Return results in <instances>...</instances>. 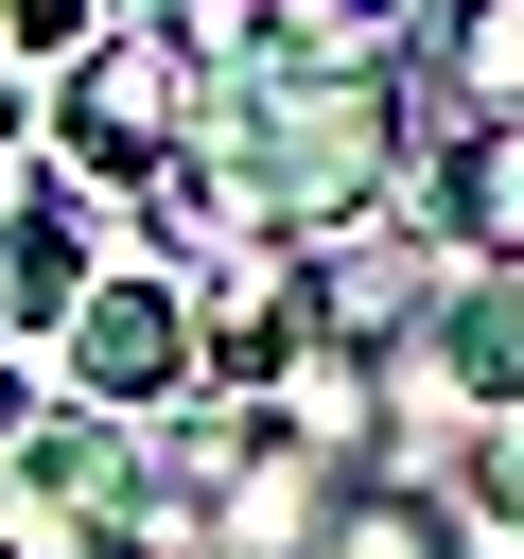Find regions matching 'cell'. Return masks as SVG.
Masks as SVG:
<instances>
[{
  "instance_id": "6da1fadb",
  "label": "cell",
  "mask_w": 524,
  "mask_h": 559,
  "mask_svg": "<svg viewBox=\"0 0 524 559\" xmlns=\"http://www.w3.org/2000/svg\"><path fill=\"white\" fill-rule=\"evenodd\" d=\"M402 122H419L402 52L384 70H210L157 210L192 245H227V262L245 245H332V227H367L402 192Z\"/></svg>"
},
{
  "instance_id": "7a4b0ae2",
  "label": "cell",
  "mask_w": 524,
  "mask_h": 559,
  "mask_svg": "<svg viewBox=\"0 0 524 559\" xmlns=\"http://www.w3.org/2000/svg\"><path fill=\"white\" fill-rule=\"evenodd\" d=\"M140 524H157L140 402H35L0 437V559H140Z\"/></svg>"
},
{
  "instance_id": "3957f363",
  "label": "cell",
  "mask_w": 524,
  "mask_h": 559,
  "mask_svg": "<svg viewBox=\"0 0 524 559\" xmlns=\"http://www.w3.org/2000/svg\"><path fill=\"white\" fill-rule=\"evenodd\" d=\"M192 35L175 17H105L70 70H52V105H35V140H52V175H87V192H157L175 175V140H192Z\"/></svg>"
},
{
  "instance_id": "277c9868",
  "label": "cell",
  "mask_w": 524,
  "mask_h": 559,
  "mask_svg": "<svg viewBox=\"0 0 524 559\" xmlns=\"http://www.w3.org/2000/svg\"><path fill=\"white\" fill-rule=\"evenodd\" d=\"M192 384V297L175 280H87L70 297V402H175Z\"/></svg>"
},
{
  "instance_id": "5b68a950",
  "label": "cell",
  "mask_w": 524,
  "mask_h": 559,
  "mask_svg": "<svg viewBox=\"0 0 524 559\" xmlns=\"http://www.w3.org/2000/svg\"><path fill=\"white\" fill-rule=\"evenodd\" d=\"M419 332H437V367H454V402H472V419H524V280H507V262L437 280V297H419Z\"/></svg>"
},
{
  "instance_id": "8992f818",
  "label": "cell",
  "mask_w": 524,
  "mask_h": 559,
  "mask_svg": "<svg viewBox=\"0 0 524 559\" xmlns=\"http://www.w3.org/2000/svg\"><path fill=\"white\" fill-rule=\"evenodd\" d=\"M87 280H105L87 227H70V210H17V227H0V349H17V332H70Z\"/></svg>"
},
{
  "instance_id": "52a82bcc",
  "label": "cell",
  "mask_w": 524,
  "mask_h": 559,
  "mask_svg": "<svg viewBox=\"0 0 524 559\" xmlns=\"http://www.w3.org/2000/svg\"><path fill=\"white\" fill-rule=\"evenodd\" d=\"M454 227L472 262H524V122H454Z\"/></svg>"
},
{
  "instance_id": "ba28073f",
  "label": "cell",
  "mask_w": 524,
  "mask_h": 559,
  "mask_svg": "<svg viewBox=\"0 0 524 559\" xmlns=\"http://www.w3.org/2000/svg\"><path fill=\"white\" fill-rule=\"evenodd\" d=\"M454 35V122H524V0H437Z\"/></svg>"
},
{
  "instance_id": "9c48e42d",
  "label": "cell",
  "mask_w": 524,
  "mask_h": 559,
  "mask_svg": "<svg viewBox=\"0 0 524 559\" xmlns=\"http://www.w3.org/2000/svg\"><path fill=\"white\" fill-rule=\"evenodd\" d=\"M489 507L524 524V419H489Z\"/></svg>"
},
{
  "instance_id": "30bf717a",
  "label": "cell",
  "mask_w": 524,
  "mask_h": 559,
  "mask_svg": "<svg viewBox=\"0 0 524 559\" xmlns=\"http://www.w3.org/2000/svg\"><path fill=\"white\" fill-rule=\"evenodd\" d=\"M17 419H35V367H17V349H0V437H17Z\"/></svg>"
}]
</instances>
